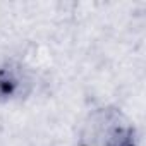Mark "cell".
<instances>
[{"label":"cell","mask_w":146,"mask_h":146,"mask_svg":"<svg viewBox=\"0 0 146 146\" xmlns=\"http://www.w3.org/2000/svg\"><path fill=\"white\" fill-rule=\"evenodd\" d=\"M78 146H137V131L119 107H98L83 120Z\"/></svg>","instance_id":"cell-1"},{"label":"cell","mask_w":146,"mask_h":146,"mask_svg":"<svg viewBox=\"0 0 146 146\" xmlns=\"http://www.w3.org/2000/svg\"><path fill=\"white\" fill-rule=\"evenodd\" d=\"M36 88V76L23 60L0 58V105L28 100Z\"/></svg>","instance_id":"cell-2"}]
</instances>
